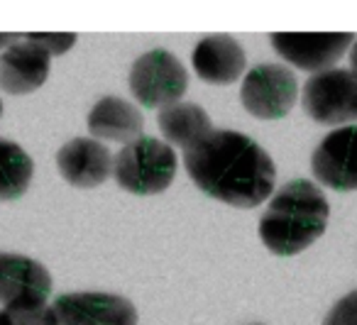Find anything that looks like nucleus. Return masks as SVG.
Here are the masks:
<instances>
[{"label":"nucleus","instance_id":"1","mask_svg":"<svg viewBox=\"0 0 357 325\" xmlns=\"http://www.w3.org/2000/svg\"><path fill=\"white\" fill-rule=\"evenodd\" d=\"M191 181L215 201L235 208H257L274 193L277 167L252 137L235 130H211L184 152Z\"/></svg>","mask_w":357,"mask_h":325},{"label":"nucleus","instance_id":"2","mask_svg":"<svg viewBox=\"0 0 357 325\" xmlns=\"http://www.w3.org/2000/svg\"><path fill=\"white\" fill-rule=\"evenodd\" d=\"M331 220L323 191L313 181L296 179L279 188L259 218V240L272 255L294 257L308 250Z\"/></svg>","mask_w":357,"mask_h":325},{"label":"nucleus","instance_id":"3","mask_svg":"<svg viewBox=\"0 0 357 325\" xmlns=\"http://www.w3.org/2000/svg\"><path fill=\"white\" fill-rule=\"evenodd\" d=\"M113 176L120 188L135 196H157L174 183L176 154L162 139L139 137L125 144L113 164Z\"/></svg>","mask_w":357,"mask_h":325},{"label":"nucleus","instance_id":"4","mask_svg":"<svg viewBox=\"0 0 357 325\" xmlns=\"http://www.w3.org/2000/svg\"><path fill=\"white\" fill-rule=\"evenodd\" d=\"M189 86L184 64L167 50H152L142 54L130 69V91L142 108H169L181 103Z\"/></svg>","mask_w":357,"mask_h":325},{"label":"nucleus","instance_id":"5","mask_svg":"<svg viewBox=\"0 0 357 325\" xmlns=\"http://www.w3.org/2000/svg\"><path fill=\"white\" fill-rule=\"evenodd\" d=\"M303 110L321 125H345L357 120V76L350 69L313 74L303 86Z\"/></svg>","mask_w":357,"mask_h":325},{"label":"nucleus","instance_id":"6","mask_svg":"<svg viewBox=\"0 0 357 325\" xmlns=\"http://www.w3.org/2000/svg\"><path fill=\"white\" fill-rule=\"evenodd\" d=\"M296 96V76L282 64H259L250 69L240 89L245 110L259 120H282L294 108Z\"/></svg>","mask_w":357,"mask_h":325},{"label":"nucleus","instance_id":"7","mask_svg":"<svg viewBox=\"0 0 357 325\" xmlns=\"http://www.w3.org/2000/svg\"><path fill=\"white\" fill-rule=\"evenodd\" d=\"M56 325H137V308L132 301L100 291L61 294L52 303Z\"/></svg>","mask_w":357,"mask_h":325},{"label":"nucleus","instance_id":"8","mask_svg":"<svg viewBox=\"0 0 357 325\" xmlns=\"http://www.w3.org/2000/svg\"><path fill=\"white\" fill-rule=\"evenodd\" d=\"M350 32H318V35H306V32H274L272 47L279 56L294 64L296 69L321 71L333 69L337 59L352 47Z\"/></svg>","mask_w":357,"mask_h":325},{"label":"nucleus","instance_id":"9","mask_svg":"<svg viewBox=\"0 0 357 325\" xmlns=\"http://www.w3.org/2000/svg\"><path fill=\"white\" fill-rule=\"evenodd\" d=\"M311 169L333 191H357V125L333 130L313 149Z\"/></svg>","mask_w":357,"mask_h":325},{"label":"nucleus","instance_id":"10","mask_svg":"<svg viewBox=\"0 0 357 325\" xmlns=\"http://www.w3.org/2000/svg\"><path fill=\"white\" fill-rule=\"evenodd\" d=\"M113 154L105 144L91 137L69 139L56 152V167L64 181L76 188H96L113 176Z\"/></svg>","mask_w":357,"mask_h":325},{"label":"nucleus","instance_id":"11","mask_svg":"<svg viewBox=\"0 0 357 325\" xmlns=\"http://www.w3.org/2000/svg\"><path fill=\"white\" fill-rule=\"evenodd\" d=\"M52 69V54L25 40L0 52V89L13 96H25L42 89Z\"/></svg>","mask_w":357,"mask_h":325},{"label":"nucleus","instance_id":"12","mask_svg":"<svg viewBox=\"0 0 357 325\" xmlns=\"http://www.w3.org/2000/svg\"><path fill=\"white\" fill-rule=\"evenodd\" d=\"M52 294V274L42 262L25 255L0 252V303L17 301H47Z\"/></svg>","mask_w":357,"mask_h":325},{"label":"nucleus","instance_id":"13","mask_svg":"<svg viewBox=\"0 0 357 325\" xmlns=\"http://www.w3.org/2000/svg\"><path fill=\"white\" fill-rule=\"evenodd\" d=\"M194 71L213 86H230L245 74V50L228 35L204 37L194 50Z\"/></svg>","mask_w":357,"mask_h":325},{"label":"nucleus","instance_id":"14","mask_svg":"<svg viewBox=\"0 0 357 325\" xmlns=\"http://www.w3.org/2000/svg\"><path fill=\"white\" fill-rule=\"evenodd\" d=\"M144 118L135 103L118 96H105L91 108L89 133L93 139H110V142L130 144L142 137Z\"/></svg>","mask_w":357,"mask_h":325},{"label":"nucleus","instance_id":"15","mask_svg":"<svg viewBox=\"0 0 357 325\" xmlns=\"http://www.w3.org/2000/svg\"><path fill=\"white\" fill-rule=\"evenodd\" d=\"M157 123L162 135L167 137V144L184 149V152L194 147V144H199L213 130L208 113L196 103L169 105V108L159 110Z\"/></svg>","mask_w":357,"mask_h":325},{"label":"nucleus","instance_id":"16","mask_svg":"<svg viewBox=\"0 0 357 325\" xmlns=\"http://www.w3.org/2000/svg\"><path fill=\"white\" fill-rule=\"evenodd\" d=\"M35 176V162L17 142L0 137V201L25 196Z\"/></svg>","mask_w":357,"mask_h":325},{"label":"nucleus","instance_id":"17","mask_svg":"<svg viewBox=\"0 0 357 325\" xmlns=\"http://www.w3.org/2000/svg\"><path fill=\"white\" fill-rule=\"evenodd\" d=\"M0 320L3 325H56L54 308L37 298L6 305V310H0Z\"/></svg>","mask_w":357,"mask_h":325},{"label":"nucleus","instance_id":"18","mask_svg":"<svg viewBox=\"0 0 357 325\" xmlns=\"http://www.w3.org/2000/svg\"><path fill=\"white\" fill-rule=\"evenodd\" d=\"M25 37L30 42H35V45H40L52 56L66 54L76 45V35H71V32H59V35H54V32H30Z\"/></svg>","mask_w":357,"mask_h":325},{"label":"nucleus","instance_id":"19","mask_svg":"<svg viewBox=\"0 0 357 325\" xmlns=\"http://www.w3.org/2000/svg\"><path fill=\"white\" fill-rule=\"evenodd\" d=\"M323 325H357V291L342 296L331 310H328Z\"/></svg>","mask_w":357,"mask_h":325},{"label":"nucleus","instance_id":"20","mask_svg":"<svg viewBox=\"0 0 357 325\" xmlns=\"http://www.w3.org/2000/svg\"><path fill=\"white\" fill-rule=\"evenodd\" d=\"M17 42V35H0V50H8L10 45Z\"/></svg>","mask_w":357,"mask_h":325},{"label":"nucleus","instance_id":"21","mask_svg":"<svg viewBox=\"0 0 357 325\" xmlns=\"http://www.w3.org/2000/svg\"><path fill=\"white\" fill-rule=\"evenodd\" d=\"M350 71L357 76V42L352 45V52H350Z\"/></svg>","mask_w":357,"mask_h":325},{"label":"nucleus","instance_id":"22","mask_svg":"<svg viewBox=\"0 0 357 325\" xmlns=\"http://www.w3.org/2000/svg\"><path fill=\"white\" fill-rule=\"evenodd\" d=\"M0 115H3V100H0Z\"/></svg>","mask_w":357,"mask_h":325},{"label":"nucleus","instance_id":"23","mask_svg":"<svg viewBox=\"0 0 357 325\" xmlns=\"http://www.w3.org/2000/svg\"><path fill=\"white\" fill-rule=\"evenodd\" d=\"M252 325H262V323H252Z\"/></svg>","mask_w":357,"mask_h":325},{"label":"nucleus","instance_id":"24","mask_svg":"<svg viewBox=\"0 0 357 325\" xmlns=\"http://www.w3.org/2000/svg\"><path fill=\"white\" fill-rule=\"evenodd\" d=\"M0 325H3V320H0Z\"/></svg>","mask_w":357,"mask_h":325}]
</instances>
